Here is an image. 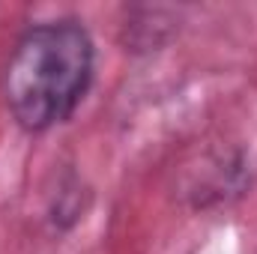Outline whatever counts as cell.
I'll list each match as a JSON object with an SVG mask.
<instances>
[{
  "label": "cell",
  "mask_w": 257,
  "mask_h": 254,
  "mask_svg": "<svg viewBox=\"0 0 257 254\" xmlns=\"http://www.w3.org/2000/svg\"><path fill=\"white\" fill-rule=\"evenodd\" d=\"M96 72L90 33L72 21L30 27L12 48L3 72V99L24 132H48L66 123L84 102Z\"/></svg>",
  "instance_id": "6da1fadb"
}]
</instances>
